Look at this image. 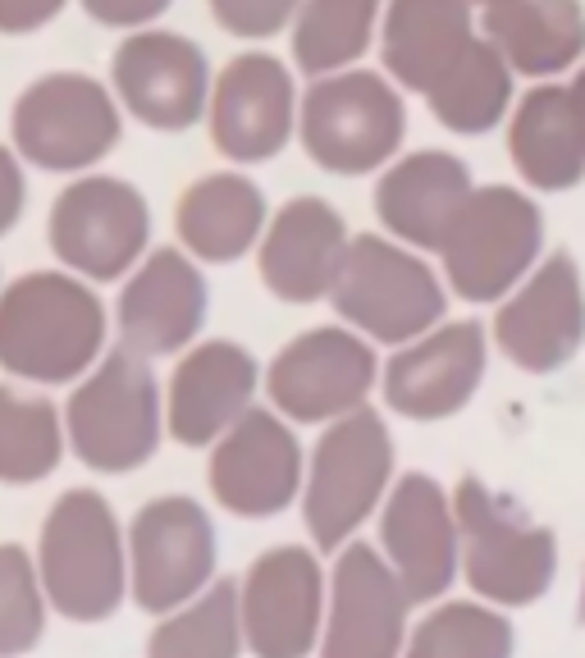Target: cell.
<instances>
[{
	"instance_id": "cell-19",
	"label": "cell",
	"mask_w": 585,
	"mask_h": 658,
	"mask_svg": "<svg viewBox=\"0 0 585 658\" xmlns=\"http://www.w3.org/2000/svg\"><path fill=\"white\" fill-rule=\"evenodd\" d=\"M380 553L412 604H434L462 576V535L453 494L425 471H403L380 503Z\"/></svg>"
},
{
	"instance_id": "cell-31",
	"label": "cell",
	"mask_w": 585,
	"mask_h": 658,
	"mask_svg": "<svg viewBox=\"0 0 585 658\" xmlns=\"http://www.w3.org/2000/svg\"><path fill=\"white\" fill-rule=\"evenodd\" d=\"M243 613H238V580L219 576L197 599L165 613L146 635V658H243Z\"/></svg>"
},
{
	"instance_id": "cell-11",
	"label": "cell",
	"mask_w": 585,
	"mask_h": 658,
	"mask_svg": "<svg viewBox=\"0 0 585 658\" xmlns=\"http://www.w3.org/2000/svg\"><path fill=\"white\" fill-rule=\"evenodd\" d=\"M124 544H128V599L152 617L183 608L215 580L219 535L210 512L188 494H161L142 503L124 531Z\"/></svg>"
},
{
	"instance_id": "cell-2",
	"label": "cell",
	"mask_w": 585,
	"mask_h": 658,
	"mask_svg": "<svg viewBox=\"0 0 585 658\" xmlns=\"http://www.w3.org/2000/svg\"><path fill=\"white\" fill-rule=\"evenodd\" d=\"M69 453L97 476H128L156 458L165 439V389L152 371V361L119 348L83 380H73V394L60 407Z\"/></svg>"
},
{
	"instance_id": "cell-21",
	"label": "cell",
	"mask_w": 585,
	"mask_h": 658,
	"mask_svg": "<svg viewBox=\"0 0 585 658\" xmlns=\"http://www.w3.org/2000/svg\"><path fill=\"white\" fill-rule=\"evenodd\" d=\"M210 307V288L201 261L183 247H152L128 274L115 298L119 343L146 361L179 357L197 343Z\"/></svg>"
},
{
	"instance_id": "cell-16",
	"label": "cell",
	"mask_w": 585,
	"mask_h": 658,
	"mask_svg": "<svg viewBox=\"0 0 585 658\" xmlns=\"http://www.w3.org/2000/svg\"><path fill=\"white\" fill-rule=\"evenodd\" d=\"M412 599L380 544L348 540L330 567V604L320 658H403L412 631Z\"/></svg>"
},
{
	"instance_id": "cell-33",
	"label": "cell",
	"mask_w": 585,
	"mask_h": 658,
	"mask_svg": "<svg viewBox=\"0 0 585 658\" xmlns=\"http://www.w3.org/2000/svg\"><path fill=\"white\" fill-rule=\"evenodd\" d=\"M69 453L64 416L42 394L0 385V485H37Z\"/></svg>"
},
{
	"instance_id": "cell-10",
	"label": "cell",
	"mask_w": 585,
	"mask_h": 658,
	"mask_svg": "<svg viewBox=\"0 0 585 658\" xmlns=\"http://www.w3.org/2000/svg\"><path fill=\"white\" fill-rule=\"evenodd\" d=\"M46 243L60 270L88 283H115L152 252V206L128 179L73 174L51 201Z\"/></svg>"
},
{
	"instance_id": "cell-17",
	"label": "cell",
	"mask_w": 585,
	"mask_h": 658,
	"mask_svg": "<svg viewBox=\"0 0 585 658\" xmlns=\"http://www.w3.org/2000/svg\"><path fill=\"white\" fill-rule=\"evenodd\" d=\"M494 348L526 375H553L585 343V283L567 252L540 256V265L494 302Z\"/></svg>"
},
{
	"instance_id": "cell-7",
	"label": "cell",
	"mask_w": 585,
	"mask_h": 658,
	"mask_svg": "<svg viewBox=\"0 0 585 658\" xmlns=\"http://www.w3.org/2000/svg\"><path fill=\"white\" fill-rule=\"evenodd\" d=\"M298 137L302 152L325 174H376L385 170L407 137L403 88L376 69H343L311 79L298 101Z\"/></svg>"
},
{
	"instance_id": "cell-22",
	"label": "cell",
	"mask_w": 585,
	"mask_h": 658,
	"mask_svg": "<svg viewBox=\"0 0 585 658\" xmlns=\"http://www.w3.org/2000/svg\"><path fill=\"white\" fill-rule=\"evenodd\" d=\"M261 366L234 338H201L179 352L165 380V434L183 449H210L247 407H256Z\"/></svg>"
},
{
	"instance_id": "cell-37",
	"label": "cell",
	"mask_w": 585,
	"mask_h": 658,
	"mask_svg": "<svg viewBox=\"0 0 585 658\" xmlns=\"http://www.w3.org/2000/svg\"><path fill=\"white\" fill-rule=\"evenodd\" d=\"M69 10V0H0V37H32Z\"/></svg>"
},
{
	"instance_id": "cell-40",
	"label": "cell",
	"mask_w": 585,
	"mask_h": 658,
	"mask_svg": "<svg viewBox=\"0 0 585 658\" xmlns=\"http://www.w3.org/2000/svg\"><path fill=\"white\" fill-rule=\"evenodd\" d=\"M576 622L585 626V580H580V599H576Z\"/></svg>"
},
{
	"instance_id": "cell-36",
	"label": "cell",
	"mask_w": 585,
	"mask_h": 658,
	"mask_svg": "<svg viewBox=\"0 0 585 658\" xmlns=\"http://www.w3.org/2000/svg\"><path fill=\"white\" fill-rule=\"evenodd\" d=\"M83 14L101 28L115 32H137V28H156V19L174 5V0H79Z\"/></svg>"
},
{
	"instance_id": "cell-20",
	"label": "cell",
	"mask_w": 585,
	"mask_h": 658,
	"mask_svg": "<svg viewBox=\"0 0 585 658\" xmlns=\"http://www.w3.org/2000/svg\"><path fill=\"white\" fill-rule=\"evenodd\" d=\"M489 338L476 320H439L380 361V394L403 421H449L485 385Z\"/></svg>"
},
{
	"instance_id": "cell-24",
	"label": "cell",
	"mask_w": 585,
	"mask_h": 658,
	"mask_svg": "<svg viewBox=\"0 0 585 658\" xmlns=\"http://www.w3.org/2000/svg\"><path fill=\"white\" fill-rule=\"evenodd\" d=\"M476 192L467 161L453 152H407L394 156L376 183V215L389 238L416 252H439L444 234L453 229L458 210Z\"/></svg>"
},
{
	"instance_id": "cell-8",
	"label": "cell",
	"mask_w": 585,
	"mask_h": 658,
	"mask_svg": "<svg viewBox=\"0 0 585 658\" xmlns=\"http://www.w3.org/2000/svg\"><path fill=\"white\" fill-rule=\"evenodd\" d=\"M124 137V110L110 83L79 69L32 79L10 110L14 156L46 174H92Z\"/></svg>"
},
{
	"instance_id": "cell-18",
	"label": "cell",
	"mask_w": 585,
	"mask_h": 658,
	"mask_svg": "<svg viewBox=\"0 0 585 658\" xmlns=\"http://www.w3.org/2000/svg\"><path fill=\"white\" fill-rule=\"evenodd\" d=\"M298 83L292 69L270 51L234 55L210 83L206 128L215 152L234 165L274 161L298 133Z\"/></svg>"
},
{
	"instance_id": "cell-6",
	"label": "cell",
	"mask_w": 585,
	"mask_h": 658,
	"mask_svg": "<svg viewBox=\"0 0 585 658\" xmlns=\"http://www.w3.org/2000/svg\"><path fill=\"white\" fill-rule=\"evenodd\" d=\"M325 302L348 329L385 348H403L444 320L449 292L416 247H403L389 234H357Z\"/></svg>"
},
{
	"instance_id": "cell-14",
	"label": "cell",
	"mask_w": 585,
	"mask_h": 658,
	"mask_svg": "<svg viewBox=\"0 0 585 658\" xmlns=\"http://www.w3.org/2000/svg\"><path fill=\"white\" fill-rule=\"evenodd\" d=\"M307 453L274 407H247L225 434L210 444L206 485L210 498L243 522L279 517L302 498Z\"/></svg>"
},
{
	"instance_id": "cell-34",
	"label": "cell",
	"mask_w": 585,
	"mask_h": 658,
	"mask_svg": "<svg viewBox=\"0 0 585 658\" xmlns=\"http://www.w3.org/2000/svg\"><path fill=\"white\" fill-rule=\"evenodd\" d=\"M46 590L37 558L23 544H0V658H19L37 649L46 631Z\"/></svg>"
},
{
	"instance_id": "cell-12",
	"label": "cell",
	"mask_w": 585,
	"mask_h": 658,
	"mask_svg": "<svg viewBox=\"0 0 585 658\" xmlns=\"http://www.w3.org/2000/svg\"><path fill=\"white\" fill-rule=\"evenodd\" d=\"M265 398L292 425H330L366 407L380 385V357L371 338L348 325H320L288 338L265 366Z\"/></svg>"
},
{
	"instance_id": "cell-38",
	"label": "cell",
	"mask_w": 585,
	"mask_h": 658,
	"mask_svg": "<svg viewBox=\"0 0 585 658\" xmlns=\"http://www.w3.org/2000/svg\"><path fill=\"white\" fill-rule=\"evenodd\" d=\"M28 206V174L23 161L14 156V146H0V238H5Z\"/></svg>"
},
{
	"instance_id": "cell-23",
	"label": "cell",
	"mask_w": 585,
	"mask_h": 658,
	"mask_svg": "<svg viewBox=\"0 0 585 658\" xmlns=\"http://www.w3.org/2000/svg\"><path fill=\"white\" fill-rule=\"evenodd\" d=\"M348 243L352 234L343 225V215L325 197H292L270 215V225L256 243L261 283L288 307L325 302Z\"/></svg>"
},
{
	"instance_id": "cell-30",
	"label": "cell",
	"mask_w": 585,
	"mask_h": 658,
	"mask_svg": "<svg viewBox=\"0 0 585 658\" xmlns=\"http://www.w3.org/2000/svg\"><path fill=\"white\" fill-rule=\"evenodd\" d=\"M512 79L517 73L507 69V60L485 37H476L462 60L425 92V106L434 124H444L449 133L480 137L512 115Z\"/></svg>"
},
{
	"instance_id": "cell-4",
	"label": "cell",
	"mask_w": 585,
	"mask_h": 658,
	"mask_svg": "<svg viewBox=\"0 0 585 658\" xmlns=\"http://www.w3.org/2000/svg\"><path fill=\"white\" fill-rule=\"evenodd\" d=\"M394 480V434L371 403L330 421L307 453L298 498L316 553H339L348 540H357L366 517L380 512Z\"/></svg>"
},
{
	"instance_id": "cell-32",
	"label": "cell",
	"mask_w": 585,
	"mask_h": 658,
	"mask_svg": "<svg viewBox=\"0 0 585 658\" xmlns=\"http://www.w3.org/2000/svg\"><path fill=\"white\" fill-rule=\"evenodd\" d=\"M517 631L485 599H434L412 622L403 658H512Z\"/></svg>"
},
{
	"instance_id": "cell-15",
	"label": "cell",
	"mask_w": 585,
	"mask_h": 658,
	"mask_svg": "<svg viewBox=\"0 0 585 658\" xmlns=\"http://www.w3.org/2000/svg\"><path fill=\"white\" fill-rule=\"evenodd\" d=\"M206 51L170 28H137L110 55V92L128 119L156 133H183L206 119L210 106Z\"/></svg>"
},
{
	"instance_id": "cell-5",
	"label": "cell",
	"mask_w": 585,
	"mask_h": 658,
	"mask_svg": "<svg viewBox=\"0 0 585 658\" xmlns=\"http://www.w3.org/2000/svg\"><path fill=\"white\" fill-rule=\"evenodd\" d=\"M462 580L494 608H526L549 595L558 576V535L540 526L522 503H512L480 476H462L453 489Z\"/></svg>"
},
{
	"instance_id": "cell-41",
	"label": "cell",
	"mask_w": 585,
	"mask_h": 658,
	"mask_svg": "<svg viewBox=\"0 0 585 658\" xmlns=\"http://www.w3.org/2000/svg\"><path fill=\"white\" fill-rule=\"evenodd\" d=\"M471 5H489V0H471Z\"/></svg>"
},
{
	"instance_id": "cell-9",
	"label": "cell",
	"mask_w": 585,
	"mask_h": 658,
	"mask_svg": "<svg viewBox=\"0 0 585 658\" xmlns=\"http://www.w3.org/2000/svg\"><path fill=\"white\" fill-rule=\"evenodd\" d=\"M434 256L444 265L449 292L462 302H498L540 265L544 215L522 188L476 183Z\"/></svg>"
},
{
	"instance_id": "cell-13",
	"label": "cell",
	"mask_w": 585,
	"mask_h": 658,
	"mask_svg": "<svg viewBox=\"0 0 585 658\" xmlns=\"http://www.w3.org/2000/svg\"><path fill=\"white\" fill-rule=\"evenodd\" d=\"M330 576L316 549L274 544L238 580L243 640L252 658H311L320 649Z\"/></svg>"
},
{
	"instance_id": "cell-35",
	"label": "cell",
	"mask_w": 585,
	"mask_h": 658,
	"mask_svg": "<svg viewBox=\"0 0 585 658\" xmlns=\"http://www.w3.org/2000/svg\"><path fill=\"white\" fill-rule=\"evenodd\" d=\"M210 19L238 42H265L292 28L302 0H206Z\"/></svg>"
},
{
	"instance_id": "cell-3",
	"label": "cell",
	"mask_w": 585,
	"mask_h": 658,
	"mask_svg": "<svg viewBox=\"0 0 585 658\" xmlns=\"http://www.w3.org/2000/svg\"><path fill=\"white\" fill-rule=\"evenodd\" d=\"M37 576L64 622H106L128 599V544L97 489H64L37 535Z\"/></svg>"
},
{
	"instance_id": "cell-25",
	"label": "cell",
	"mask_w": 585,
	"mask_h": 658,
	"mask_svg": "<svg viewBox=\"0 0 585 658\" xmlns=\"http://www.w3.org/2000/svg\"><path fill=\"white\" fill-rule=\"evenodd\" d=\"M471 42H476L471 0H385L380 60L403 92L425 97L462 60Z\"/></svg>"
},
{
	"instance_id": "cell-27",
	"label": "cell",
	"mask_w": 585,
	"mask_h": 658,
	"mask_svg": "<svg viewBox=\"0 0 585 658\" xmlns=\"http://www.w3.org/2000/svg\"><path fill=\"white\" fill-rule=\"evenodd\" d=\"M480 37L517 79L553 83L585 55V10L580 0H489L480 5Z\"/></svg>"
},
{
	"instance_id": "cell-28",
	"label": "cell",
	"mask_w": 585,
	"mask_h": 658,
	"mask_svg": "<svg viewBox=\"0 0 585 658\" xmlns=\"http://www.w3.org/2000/svg\"><path fill=\"white\" fill-rule=\"evenodd\" d=\"M507 156L535 192H567L585 179V137L567 83H535L507 115Z\"/></svg>"
},
{
	"instance_id": "cell-26",
	"label": "cell",
	"mask_w": 585,
	"mask_h": 658,
	"mask_svg": "<svg viewBox=\"0 0 585 658\" xmlns=\"http://www.w3.org/2000/svg\"><path fill=\"white\" fill-rule=\"evenodd\" d=\"M265 225H270L265 192L247 174H238V170L201 174L174 201L179 247L192 261H201V265H234V261H243L261 243Z\"/></svg>"
},
{
	"instance_id": "cell-42",
	"label": "cell",
	"mask_w": 585,
	"mask_h": 658,
	"mask_svg": "<svg viewBox=\"0 0 585 658\" xmlns=\"http://www.w3.org/2000/svg\"><path fill=\"white\" fill-rule=\"evenodd\" d=\"M0 288H5V283H0Z\"/></svg>"
},
{
	"instance_id": "cell-29",
	"label": "cell",
	"mask_w": 585,
	"mask_h": 658,
	"mask_svg": "<svg viewBox=\"0 0 585 658\" xmlns=\"http://www.w3.org/2000/svg\"><path fill=\"white\" fill-rule=\"evenodd\" d=\"M380 14L385 0H302L292 19V64L307 79L357 69L380 42Z\"/></svg>"
},
{
	"instance_id": "cell-39",
	"label": "cell",
	"mask_w": 585,
	"mask_h": 658,
	"mask_svg": "<svg viewBox=\"0 0 585 658\" xmlns=\"http://www.w3.org/2000/svg\"><path fill=\"white\" fill-rule=\"evenodd\" d=\"M567 92H571V106H576V119H580V137H585V64L571 73Z\"/></svg>"
},
{
	"instance_id": "cell-1",
	"label": "cell",
	"mask_w": 585,
	"mask_h": 658,
	"mask_svg": "<svg viewBox=\"0 0 585 658\" xmlns=\"http://www.w3.org/2000/svg\"><path fill=\"white\" fill-rule=\"evenodd\" d=\"M110 316L88 279L28 270L0 288V371L28 385H73L106 357Z\"/></svg>"
}]
</instances>
